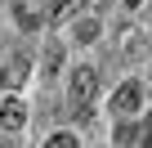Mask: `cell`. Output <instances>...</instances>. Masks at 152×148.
<instances>
[{
  "label": "cell",
  "instance_id": "6da1fadb",
  "mask_svg": "<svg viewBox=\"0 0 152 148\" xmlns=\"http://www.w3.org/2000/svg\"><path fill=\"white\" fill-rule=\"evenodd\" d=\"M94 94H99V72H94V67H76L72 81H67V103H72L76 112H85V108L94 103Z\"/></svg>",
  "mask_w": 152,
  "mask_h": 148
},
{
  "label": "cell",
  "instance_id": "7a4b0ae2",
  "mask_svg": "<svg viewBox=\"0 0 152 148\" xmlns=\"http://www.w3.org/2000/svg\"><path fill=\"white\" fill-rule=\"evenodd\" d=\"M139 108H143V85H139V81H125V85L112 94V112H116V117H134Z\"/></svg>",
  "mask_w": 152,
  "mask_h": 148
},
{
  "label": "cell",
  "instance_id": "3957f363",
  "mask_svg": "<svg viewBox=\"0 0 152 148\" xmlns=\"http://www.w3.org/2000/svg\"><path fill=\"white\" fill-rule=\"evenodd\" d=\"M0 126H5V130H23L27 126V103L18 94H5V99H0Z\"/></svg>",
  "mask_w": 152,
  "mask_h": 148
},
{
  "label": "cell",
  "instance_id": "277c9868",
  "mask_svg": "<svg viewBox=\"0 0 152 148\" xmlns=\"http://www.w3.org/2000/svg\"><path fill=\"white\" fill-rule=\"evenodd\" d=\"M63 67V45H45V63H40V81H54Z\"/></svg>",
  "mask_w": 152,
  "mask_h": 148
},
{
  "label": "cell",
  "instance_id": "5b68a950",
  "mask_svg": "<svg viewBox=\"0 0 152 148\" xmlns=\"http://www.w3.org/2000/svg\"><path fill=\"white\" fill-rule=\"evenodd\" d=\"M81 139H76V130H58V135H49V148H76Z\"/></svg>",
  "mask_w": 152,
  "mask_h": 148
},
{
  "label": "cell",
  "instance_id": "8992f818",
  "mask_svg": "<svg viewBox=\"0 0 152 148\" xmlns=\"http://www.w3.org/2000/svg\"><path fill=\"white\" fill-rule=\"evenodd\" d=\"M121 49L125 54H139V32L134 27H121Z\"/></svg>",
  "mask_w": 152,
  "mask_h": 148
},
{
  "label": "cell",
  "instance_id": "52a82bcc",
  "mask_svg": "<svg viewBox=\"0 0 152 148\" xmlns=\"http://www.w3.org/2000/svg\"><path fill=\"white\" fill-rule=\"evenodd\" d=\"M99 36V23H81V27H76V40H94Z\"/></svg>",
  "mask_w": 152,
  "mask_h": 148
},
{
  "label": "cell",
  "instance_id": "ba28073f",
  "mask_svg": "<svg viewBox=\"0 0 152 148\" xmlns=\"http://www.w3.org/2000/svg\"><path fill=\"white\" fill-rule=\"evenodd\" d=\"M67 9H72V0H58V5L49 9V18H67Z\"/></svg>",
  "mask_w": 152,
  "mask_h": 148
},
{
  "label": "cell",
  "instance_id": "9c48e42d",
  "mask_svg": "<svg viewBox=\"0 0 152 148\" xmlns=\"http://www.w3.org/2000/svg\"><path fill=\"white\" fill-rule=\"evenodd\" d=\"M18 23H23V27H36V14H31V9H23V5H18Z\"/></svg>",
  "mask_w": 152,
  "mask_h": 148
},
{
  "label": "cell",
  "instance_id": "30bf717a",
  "mask_svg": "<svg viewBox=\"0 0 152 148\" xmlns=\"http://www.w3.org/2000/svg\"><path fill=\"white\" fill-rule=\"evenodd\" d=\"M121 5H130V9H134V5H143V0H121Z\"/></svg>",
  "mask_w": 152,
  "mask_h": 148
},
{
  "label": "cell",
  "instance_id": "8fae6325",
  "mask_svg": "<svg viewBox=\"0 0 152 148\" xmlns=\"http://www.w3.org/2000/svg\"><path fill=\"white\" fill-rule=\"evenodd\" d=\"M5 81H9V77H5V72H0V85H5Z\"/></svg>",
  "mask_w": 152,
  "mask_h": 148
}]
</instances>
